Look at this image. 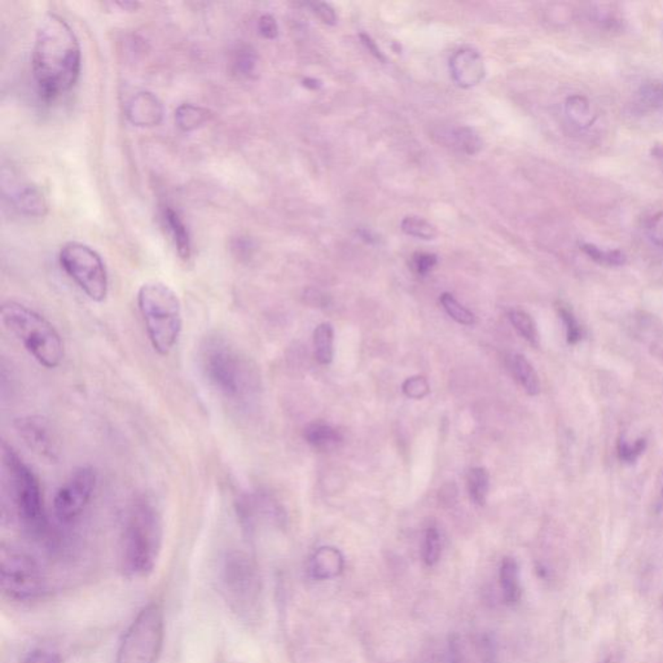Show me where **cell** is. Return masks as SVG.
<instances>
[{
	"label": "cell",
	"instance_id": "obj_8",
	"mask_svg": "<svg viewBox=\"0 0 663 663\" xmlns=\"http://www.w3.org/2000/svg\"><path fill=\"white\" fill-rule=\"evenodd\" d=\"M164 644V609L158 602H150L124 631L115 663H158Z\"/></svg>",
	"mask_w": 663,
	"mask_h": 663
},
{
	"label": "cell",
	"instance_id": "obj_44",
	"mask_svg": "<svg viewBox=\"0 0 663 663\" xmlns=\"http://www.w3.org/2000/svg\"><path fill=\"white\" fill-rule=\"evenodd\" d=\"M651 156H653V157L656 158V160L659 161V164H661L663 166V147L662 146L654 147L653 149H651Z\"/></svg>",
	"mask_w": 663,
	"mask_h": 663
},
{
	"label": "cell",
	"instance_id": "obj_1",
	"mask_svg": "<svg viewBox=\"0 0 663 663\" xmlns=\"http://www.w3.org/2000/svg\"><path fill=\"white\" fill-rule=\"evenodd\" d=\"M34 80L46 100L71 91L80 80L82 49L73 29L56 13H47L38 24L33 54Z\"/></svg>",
	"mask_w": 663,
	"mask_h": 663
},
{
	"label": "cell",
	"instance_id": "obj_13",
	"mask_svg": "<svg viewBox=\"0 0 663 663\" xmlns=\"http://www.w3.org/2000/svg\"><path fill=\"white\" fill-rule=\"evenodd\" d=\"M450 71L455 83L463 89L480 85L486 73L482 56L473 48L455 52L450 60Z\"/></svg>",
	"mask_w": 663,
	"mask_h": 663
},
{
	"label": "cell",
	"instance_id": "obj_24",
	"mask_svg": "<svg viewBox=\"0 0 663 663\" xmlns=\"http://www.w3.org/2000/svg\"><path fill=\"white\" fill-rule=\"evenodd\" d=\"M469 497L477 506H483L488 500L490 477L485 468H472L467 477Z\"/></svg>",
	"mask_w": 663,
	"mask_h": 663
},
{
	"label": "cell",
	"instance_id": "obj_22",
	"mask_svg": "<svg viewBox=\"0 0 663 663\" xmlns=\"http://www.w3.org/2000/svg\"><path fill=\"white\" fill-rule=\"evenodd\" d=\"M512 370L514 378L520 382L529 395H538L540 392V381L538 378L537 370L531 366V363L523 355H514L512 358Z\"/></svg>",
	"mask_w": 663,
	"mask_h": 663
},
{
	"label": "cell",
	"instance_id": "obj_25",
	"mask_svg": "<svg viewBox=\"0 0 663 663\" xmlns=\"http://www.w3.org/2000/svg\"><path fill=\"white\" fill-rule=\"evenodd\" d=\"M636 103L642 111H661L663 109V82L651 81L640 87L636 94Z\"/></svg>",
	"mask_w": 663,
	"mask_h": 663
},
{
	"label": "cell",
	"instance_id": "obj_7",
	"mask_svg": "<svg viewBox=\"0 0 663 663\" xmlns=\"http://www.w3.org/2000/svg\"><path fill=\"white\" fill-rule=\"evenodd\" d=\"M218 579L231 612L245 624L256 622L262 605V582L256 563L244 552H228L223 557Z\"/></svg>",
	"mask_w": 663,
	"mask_h": 663
},
{
	"label": "cell",
	"instance_id": "obj_11",
	"mask_svg": "<svg viewBox=\"0 0 663 663\" xmlns=\"http://www.w3.org/2000/svg\"><path fill=\"white\" fill-rule=\"evenodd\" d=\"M98 473L94 468L83 465L74 469L54 497V514L63 523H71L81 517L97 490Z\"/></svg>",
	"mask_w": 663,
	"mask_h": 663
},
{
	"label": "cell",
	"instance_id": "obj_35",
	"mask_svg": "<svg viewBox=\"0 0 663 663\" xmlns=\"http://www.w3.org/2000/svg\"><path fill=\"white\" fill-rule=\"evenodd\" d=\"M21 663H63V659L57 651L47 650V648H37V650L29 651Z\"/></svg>",
	"mask_w": 663,
	"mask_h": 663
},
{
	"label": "cell",
	"instance_id": "obj_17",
	"mask_svg": "<svg viewBox=\"0 0 663 663\" xmlns=\"http://www.w3.org/2000/svg\"><path fill=\"white\" fill-rule=\"evenodd\" d=\"M162 219L172 236L178 256L183 260H190L192 257V242H191L190 231L183 218L179 216L178 211L166 207L162 211Z\"/></svg>",
	"mask_w": 663,
	"mask_h": 663
},
{
	"label": "cell",
	"instance_id": "obj_16",
	"mask_svg": "<svg viewBox=\"0 0 663 663\" xmlns=\"http://www.w3.org/2000/svg\"><path fill=\"white\" fill-rule=\"evenodd\" d=\"M10 196L20 213L30 217H43L47 213V201L37 185L21 183Z\"/></svg>",
	"mask_w": 663,
	"mask_h": 663
},
{
	"label": "cell",
	"instance_id": "obj_32",
	"mask_svg": "<svg viewBox=\"0 0 663 663\" xmlns=\"http://www.w3.org/2000/svg\"><path fill=\"white\" fill-rule=\"evenodd\" d=\"M557 310L561 319L565 324L567 343L570 344H578L582 340L583 332H582L581 326H579L577 318L573 314L572 309L565 303L561 302L558 303Z\"/></svg>",
	"mask_w": 663,
	"mask_h": 663
},
{
	"label": "cell",
	"instance_id": "obj_46",
	"mask_svg": "<svg viewBox=\"0 0 663 663\" xmlns=\"http://www.w3.org/2000/svg\"><path fill=\"white\" fill-rule=\"evenodd\" d=\"M602 663H615V659H613V657H608V659Z\"/></svg>",
	"mask_w": 663,
	"mask_h": 663
},
{
	"label": "cell",
	"instance_id": "obj_41",
	"mask_svg": "<svg viewBox=\"0 0 663 663\" xmlns=\"http://www.w3.org/2000/svg\"><path fill=\"white\" fill-rule=\"evenodd\" d=\"M448 663H464L460 639L456 635L450 638V644H448Z\"/></svg>",
	"mask_w": 663,
	"mask_h": 663
},
{
	"label": "cell",
	"instance_id": "obj_28",
	"mask_svg": "<svg viewBox=\"0 0 663 663\" xmlns=\"http://www.w3.org/2000/svg\"><path fill=\"white\" fill-rule=\"evenodd\" d=\"M509 320H511L512 326L528 343L538 346L540 344V336H538L537 327H535L534 320L528 312L523 311V310H511L508 312Z\"/></svg>",
	"mask_w": 663,
	"mask_h": 663
},
{
	"label": "cell",
	"instance_id": "obj_31",
	"mask_svg": "<svg viewBox=\"0 0 663 663\" xmlns=\"http://www.w3.org/2000/svg\"><path fill=\"white\" fill-rule=\"evenodd\" d=\"M441 535L436 528H429L425 532L422 558L428 566H434L441 557Z\"/></svg>",
	"mask_w": 663,
	"mask_h": 663
},
{
	"label": "cell",
	"instance_id": "obj_15",
	"mask_svg": "<svg viewBox=\"0 0 663 663\" xmlns=\"http://www.w3.org/2000/svg\"><path fill=\"white\" fill-rule=\"evenodd\" d=\"M344 558L340 549L336 547L324 546L318 548L310 561V572L312 577L319 581L337 578L344 572Z\"/></svg>",
	"mask_w": 663,
	"mask_h": 663
},
{
	"label": "cell",
	"instance_id": "obj_42",
	"mask_svg": "<svg viewBox=\"0 0 663 663\" xmlns=\"http://www.w3.org/2000/svg\"><path fill=\"white\" fill-rule=\"evenodd\" d=\"M305 297L310 305L315 308H326L329 303L328 295L321 293L318 289H309L306 291Z\"/></svg>",
	"mask_w": 663,
	"mask_h": 663
},
{
	"label": "cell",
	"instance_id": "obj_38",
	"mask_svg": "<svg viewBox=\"0 0 663 663\" xmlns=\"http://www.w3.org/2000/svg\"><path fill=\"white\" fill-rule=\"evenodd\" d=\"M480 661L483 663H494L497 659V644L490 635L483 636L480 642Z\"/></svg>",
	"mask_w": 663,
	"mask_h": 663
},
{
	"label": "cell",
	"instance_id": "obj_47",
	"mask_svg": "<svg viewBox=\"0 0 663 663\" xmlns=\"http://www.w3.org/2000/svg\"><path fill=\"white\" fill-rule=\"evenodd\" d=\"M659 509H661V514H663V489H662V495H661V502H659Z\"/></svg>",
	"mask_w": 663,
	"mask_h": 663
},
{
	"label": "cell",
	"instance_id": "obj_5",
	"mask_svg": "<svg viewBox=\"0 0 663 663\" xmlns=\"http://www.w3.org/2000/svg\"><path fill=\"white\" fill-rule=\"evenodd\" d=\"M2 463L11 500L22 529L34 540H43L48 535L49 525L39 480L7 442L2 445Z\"/></svg>",
	"mask_w": 663,
	"mask_h": 663
},
{
	"label": "cell",
	"instance_id": "obj_45",
	"mask_svg": "<svg viewBox=\"0 0 663 663\" xmlns=\"http://www.w3.org/2000/svg\"><path fill=\"white\" fill-rule=\"evenodd\" d=\"M305 86L311 87V89H319L320 83L315 80H306Z\"/></svg>",
	"mask_w": 663,
	"mask_h": 663
},
{
	"label": "cell",
	"instance_id": "obj_19",
	"mask_svg": "<svg viewBox=\"0 0 663 663\" xmlns=\"http://www.w3.org/2000/svg\"><path fill=\"white\" fill-rule=\"evenodd\" d=\"M499 581L506 604H517L523 596V587H521L520 567L514 558H504L500 565Z\"/></svg>",
	"mask_w": 663,
	"mask_h": 663
},
{
	"label": "cell",
	"instance_id": "obj_37",
	"mask_svg": "<svg viewBox=\"0 0 663 663\" xmlns=\"http://www.w3.org/2000/svg\"><path fill=\"white\" fill-rule=\"evenodd\" d=\"M413 270L419 275H427L437 265V257L429 253H418L412 259Z\"/></svg>",
	"mask_w": 663,
	"mask_h": 663
},
{
	"label": "cell",
	"instance_id": "obj_40",
	"mask_svg": "<svg viewBox=\"0 0 663 663\" xmlns=\"http://www.w3.org/2000/svg\"><path fill=\"white\" fill-rule=\"evenodd\" d=\"M311 7L324 24L335 25L337 22V14H336L331 5L327 4V3H312Z\"/></svg>",
	"mask_w": 663,
	"mask_h": 663
},
{
	"label": "cell",
	"instance_id": "obj_3",
	"mask_svg": "<svg viewBox=\"0 0 663 663\" xmlns=\"http://www.w3.org/2000/svg\"><path fill=\"white\" fill-rule=\"evenodd\" d=\"M164 546V520L157 506L146 497L127 509L121 540V570L127 578L152 574Z\"/></svg>",
	"mask_w": 663,
	"mask_h": 663
},
{
	"label": "cell",
	"instance_id": "obj_12",
	"mask_svg": "<svg viewBox=\"0 0 663 663\" xmlns=\"http://www.w3.org/2000/svg\"><path fill=\"white\" fill-rule=\"evenodd\" d=\"M14 428L25 445L40 459L48 463L59 460V442L47 420L42 416H22L16 419Z\"/></svg>",
	"mask_w": 663,
	"mask_h": 663
},
{
	"label": "cell",
	"instance_id": "obj_21",
	"mask_svg": "<svg viewBox=\"0 0 663 663\" xmlns=\"http://www.w3.org/2000/svg\"><path fill=\"white\" fill-rule=\"evenodd\" d=\"M211 115L207 108L195 104H182L175 111V123L183 132H192L209 123Z\"/></svg>",
	"mask_w": 663,
	"mask_h": 663
},
{
	"label": "cell",
	"instance_id": "obj_18",
	"mask_svg": "<svg viewBox=\"0 0 663 663\" xmlns=\"http://www.w3.org/2000/svg\"><path fill=\"white\" fill-rule=\"evenodd\" d=\"M439 140L445 146L453 148L457 152L473 156L482 149V140L472 127H451L439 132Z\"/></svg>",
	"mask_w": 663,
	"mask_h": 663
},
{
	"label": "cell",
	"instance_id": "obj_6",
	"mask_svg": "<svg viewBox=\"0 0 663 663\" xmlns=\"http://www.w3.org/2000/svg\"><path fill=\"white\" fill-rule=\"evenodd\" d=\"M3 326L13 333L34 359L47 370H55L63 363L64 343L62 336L43 315L22 303L8 301L0 310Z\"/></svg>",
	"mask_w": 663,
	"mask_h": 663
},
{
	"label": "cell",
	"instance_id": "obj_2",
	"mask_svg": "<svg viewBox=\"0 0 663 663\" xmlns=\"http://www.w3.org/2000/svg\"><path fill=\"white\" fill-rule=\"evenodd\" d=\"M200 366L208 384L234 404L251 401L259 389L256 367L231 341L209 336L200 346Z\"/></svg>",
	"mask_w": 663,
	"mask_h": 663
},
{
	"label": "cell",
	"instance_id": "obj_43",
	"mask_svg": "<svg viewBox=\"0 0 663 663\" xmlns=\"http://www.w3.org/2000/svg\"><path fill=\"white\" fill-rule=\"evenodd\" d=\"M361 40H363L364 45H366V47L370 49V52H372L373 55H375L378 59L382 60L384 62L385 57L382 56L380 49H378V46L375 45V42H373L372 39L369 36H366V34H361Z\"/></svg>",
	"mask_w": 663,
	"mask_h": 663
},
{
	"label": "cell",
	"instance_id": "obj_23",
	"mask_svg": "<svg viewBox=\"0 0 663 663\" xmlns=\"http://www.w3.org/2000/svg\"><path fill=\"white\" fill-rule=\"evenodd\" d=\"M565 113L567 120L578 129H587L595 120L589 98L581 95H573L566 100Z\"/></svg>",
	"mask_w": 663,
	"mask_h": 663
},
{
	"label": "cell",
	"instance_id": "obj_9",
	"mask_svg": "<svg viewBox=\"0 0 663 663\" xmlns=\"http://www.w3.org/2000/svg\"><path fill=\"white\" fill-rule=\"evenodd\" d=\"M0 583L3 595L13 601H37L49 592L47 575L36 558L5 544L0 549Z\"/></svg>",
	"mask_w": 663,
	"mask_h": 663
},
{
	"label": "cell",
	"instance_id": "obj_4",
	"mask_svg": "<svg viewBox=\"0 0 663 663\" xmlns=\"http://www.w3.org/2000/svg\"><path fill=\"white\" fill-rule=\"evenodd\" d=\"M136 301L153 350L158 355H169L183 331L181 298L167 284L148 282L139 288Z\"/></svg>",
	"mask_w": 663,
	"mask_h": 663
},
{
	"label": "cell",
	"instance_id": "obj_26",
	"mask_svg": "<svg viewBox=\"0 0 663 663\" xmlns=\"http://www.w3.org/2000/svg\"><path fill=\"white\" fill-rule=\"evenodd\" d=\"M581 249L593 262L608 268H618L627 262L626 254L619 249H602L593 244H583Z\"/></svg>",
	"mask_w": 663,
	"mask_h": 663
},
{
	"label": "cell",
	"instance_id": "obj_34",
	"mask_svg": "<svg viewBox=\"0 0 663 663\" xmlns=\"http://www.w3.org/2000/svg\"><path fill=\"white\" fill-rule=\"evenodd\" d=\"M645 447H647V441L644 438H640L635 443H630L626 439L621 438L618 443L619 459L624 460L628 464L635 463L640 455L644 453Z\"/></svg>",
	"mask_w": 663,
	"mask_h": 663
},
{
	"label": "cell",
	"instance_id": "obj_14",
	"mask_svg": "<svg viewBox=\"0 0 663 663\" xmlns=\"http://www.w3.org/2000/svg\"><path fill=\"white\" fill-rule=\"evenodd\" d=\"M126 115L135 126L152 127L161 123L164 106L152 92L139 91L126 103Z\"/></svg>",
	"mask_w": 663,
	"mask_h": 663
},
{
	"label": "cell",
	"instance_id": "obj_20",
	"mask_svg": "<svg viewBox=\"0 0 663 663\" xmlns=\"http://www.w3.org/2000/svg\"><path fill=\"white\" fill-rule=\"evenodd\" d=\"M303 437L311 447L320 451H329L343 442L340 431L324 422H312L303 430Z\"/></svg>",
	"mask_w": 663,
	"mask_h": 663
},
{
	"label": "cell",
	"instance_id": "obj_10",
	"mask_svg": "<svg viewBox=\"0 0 663 663\" xmlns=\"http://www.w3.org/2000/svg\"><path fill=\"white\" fill-rule=\"evenodd\" d=\"M59 260L65 274L89 300L98 303L106 300L109 292L108 271L95 249L83 242H69L63 245Z\"/></svg>",
	"mask_w": 663,
	"mask_h": 663
},
{
	"label": "cell",
	"instance_id": "obj_30",
	"mask_svg": "<svg viewBox=\"0 0 663 663\" xmlns=\"http://www.w3.org/2000/svg\"><path fill=\"white\" fill-rule=\"evenodd\" d=\"M441 303L445 311L447 312L448 317L453 318L456 323L463 324V326H473L476 323V317H474L473 312L469 311L464 306L460 305L453 294L443 293L441 295Z\"/></svg>",
	"mask_w": 663,
	"mask_h": 663
},
{
	"label": "cell",
	"instance_id": "obj_27",
	"mask_svg": "<svg viewBox=\"0 0 663 663\" xmlns=\"http://www.w3.org/2000/svg\"><path fill=\"white\" fill-rule=\"evenodd\" d=\"M315 356L320 364H329L333 359V328L329 323H321L314 331Z\"/></svg>",
	"mask_w": 663,
	"mask_h": 663
},
{
	"label": "cell",
	"instance_id": "obj_29",
	"mask_svg": "<svg viewBox=\"0 0 663 663\" xmlns=\"http://www.w3.org/2000/svg\"><path fill=\"white\" fill-rule=\"evenodd\" d=\"M402 231L408 236L421 240H434L438 236L436 225L420 217L408 216L402 221Z\"/></svg>",
	"mask_w": 663,
	"mask_h": 663
},
{
	"label": "cell",
	"instance_id": "obj_36",
	"mask_svg": "<svg viewBox=\"0 0 663 663\" xmlns=\"http://www.w3.org/2000/svg\"><path fill=\"white\" fill-rule=\"evenodd\" d=\"M647 234L654 245L663 248V211L651 217L647 225Z\"/></svg>",
	"mask_w": 663,
	"mask_h": 663
},
{
	"label": "cell",
	"instance_id": "obj_39",
	"mask_svg": "<svg viewBox=\"0 0 663 663\" xmlns=\"http://www.w3.org/2000/svg\"><path fill=\"white\" fill-rule=\"evenodd\" d=\"M259 29L260 34L268 39H275L279 34V26L271 14H263L259 19Z\"/></svg>",
	"mask_w": 663,
	"mask_h": 663
},
{
	"label": "cell",
	"instance_id": "obj_33",
	"mask_svg": "<svg viewBox=\"0 0 663 663\" xmlns=\"http://www.w3.org/2000/svg\"><path fill=\"white\" fill-rule=\"evenodd\" d=\"M402 390L408 398L422 399L430 392L429 382L422 376H413L404 382Z\"/></svg>",
	"mask_w": 663,
	"mask_h": 663
}]
</instances>
